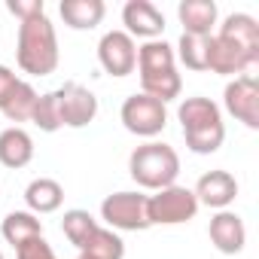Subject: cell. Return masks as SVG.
<instances>
[{"mask_svg": "<svg viewBox=\"0 0 259 259\" xmlns=\"http://www.w3.org/2000/svg\"><path fill=\"white\" fill-rule=\"evenodd\" d=\"M7 10H10L19 22H25V19H34V16H40V13H46V4H43V0H10Z\"/></svg>", "mask_w": 259, "mask_h": 259, "instance_id": "26", "label": "cell"}, {"mask_svg": "<svg viewBox=\"0 0 259 259\" xmlns=\"http://www.w3.org/2000/svg\"><path fill=\"white\" fill-rule=\"evenodd\" d=\"M217 34L232 40L235 46H241L250 58L259 61V22L247 13H232L223 19V25H217Z\"/></svg>", "mask_w": 259, "mask_h": 259, "instance_id": "16", "label": "cell"}, {"mask_svg": "<svg viewBox=\"0 0 259 259\" xmlns=\"http://www.w3.org/2000/svg\"><path fill=\"white\" fill-rule=\"evenodd\" d=\"M0 235H4L7 244H13L16 250L34 238H43V220L31 210H13L4 217V223H0Z\"/></svg>", "mask_w": 259, "mask_h": 259, "instance_id": "18", "label": "cell"}, {"mask_svg": "<svg viewBox=\"0 0 259 259\" xmlns=\"http://www.w3.org/2000/svg\"><path fill=\"white\" fill-rule=\"evenodd\" d=\"M177 19L183 25V34L210 37L213 28H217V22H220V10H217L213 0H180Z\"/></svg>", "mask_w": 259, "mask_h": 259, "instance_id": "14", "label": "cell"}, {"mask_svg": "<svg viewBox=\"0 0 259 259\" xmlns=\"http://www.w3.org/2000/svg\"><path fill=\"white\" fill-rule=\"evenodd\" d=\"M79 253H89L92 259H125V241H122L119 232H113L107 226H98L95 235L89 238V244Z\"/></svg>", "mask_w": 259, "mask_h": 259, "instance_id": "22", "label": "cell"}, {"mask_svg": "<svg viewBox=\"0 0 259 259\" xmlns=\"http://www.w3.org/2000/svg\"><path fill=\"white\" fill-rule=\"evenodd\" d=\"M0 259H4V253H0Z\"/></svg>", "mask_w": 259, "mask_h": 259, "instance_id": "29", "label": "cell"}, {"mask_svg": "<svg viewBox=\"0 0 259 259\" xmlns=\"http://www.w3.org/2000/svg\"><path fill=\"white\" fill-rule=\"evenodd\" d=\"M101 220L113 232H147L150 213H147V192H113L101 201Z\"/></svg>", "mask_w": 259, "mask_h": 259, "instance_id": "4", "label": "cell"}, {"mask_svg": "<svg viewBox=\"0 0 259 259\" xmlns=\"http://www.w3.org/2000/svg\"><path fill=\"white\" fill-rule=\"evenodd\" d=\"M61 19L67 28L73 31H92L104 22V0H61V7H58Z\"/></svg>", "mask_w": 259, "mask_h": 259, "instance_id": "19", "label": "cell"}, {"mask_svg": "<svg viewBox=\"0 0 259 259\" xmlns=\"http://www.w3.org/2000/svg\"><path fill=\"white\" fill-rule=\"evenodd\" d=\"M207 40L210 37H195V34H180V43L174 49V55L183 61L186 70H207Z\"/></svg>", "mask_w": 259, "mask_h": 259, "instance_id": "23", "label": "cell"}, {"mask_svg": "<svg viewBox=\"0 0 259 259\" xmlns=\"http://www.w3.org/2000/svg\"><path fill=\"white\" fill-rule=\"evenodd\" d=\"M223 107L229 110V116H235L247 128H259V79H256V73L235 76L223 92Z\"/></svg>", "mask_w": 259, "mask_h": 259, "instance_id": "7", "label": "cell"}, {"mask_svg": "<svg viewBox=\"0 0 259 259\" xmlns=\"http://www.w3.org/2000/svg\"><path fill=\"white\" fill-rule=\"evenodd\" d=\"M25 204L31 213H55L64 204V186L52 177H37L25 189Z\"/></svg>", "mask_w": 259, "mask_h": 259, "instance_id": "17", "label": "cell"}, {"mask_svg": "<svg viewBox=\"0 0 259 259\" xmlns=\"http://www.w3.org/2000/svg\"><path fill=\"white\" fill-rule=\"evenodd\" d=\"M256 58H250L241 46H235L232 40L220 37V34H210L207 40V70L210 73H220V76H244V73H253L256 70Z\"/></svg>", "mask_w": 259, "mask_h": 259, "instance_id": "10", "label": "cell"}, {"mask_svg": "<svg viewBox=\"0 0 259 259\" xmlns=\"http://www.w3.org/2000/svg\"><path fill=\"white\" fill-rule=\"evenodd\" d=\"M119 119L125 125V132H132L138 138H147L153 141L156 135L165 132V125H168V107L150 95H128L122 101V110H119Z\"/></svg>", "mask_w": 259, "mask_h": 259, "instance_id": "5", "label": "cell"}, {"mask_svg": "<svg viewBox=\"0 0 259 259\" xmlns=\"http://www.w3.org/2000/svg\"><path fill=\"white\" fill-rule=\"evenodd\" d=\"M177 119L183 128L186 147L195 156H210L223 147L226 141V122H223V110L210 101V98H186L177 107Z\"/></svg>", "mask_w": 259, "mask_h": 259, "instance_id": "2", "label": "cell"}, {"mask_svg": "<svg viewBox=\"0 0 259 259\" xmlns=\"http://www.w3.org/2000/svg\"><path fill=\"white\" fill-rule=\"evenodd\" d=\"M58 98V113H61V125L67 128H85L89 122H95L98 116V98L92 89L79 85V82H64L61 89H55Z\"/></svg>", "mask_w": 259, "mask_h": 259, "instance_id": "9", "label": "cell"}, {"mask_svg": "<svg viewBox=\"0 0 259 259\" xmlns=\"http://www.w3.org/2000/svg\"><path fill=\"white\" fill-rule=\"evenodd\" d=\"M37 89L25 79H19V85L13 89V95L7 98V104L0 107V113H4L10 122H31V113H34V104H37Z\"/></svg>", "mask_w": 259, "mask_h": 259, "instance_id": "21", "label": "cell"}, {"mask_svg": "<svg viewBox=\"0 0 259 259\" xmlns=\"http://www.w3.org/2000/svg\"><path fill=\"white\" fill-rule=\"evenodd\" d=\"M95 229H98V220H95L89 210H82V207L64 210V217H61V232H64V238H67L76 250H82V247L89 244V238L95 235Z\"/></svg>", "mask_w": 259, "mask_h": 259, "instance_id": "20", "label": "cell"}, {"mask_svg": "<svg viewBox=\"0 0 259 259\" xmlns=\"http://www.w3.org/2000/svg\"><path fill=\"white\" fill-rule=\"evenodd\" d=\"M192 192H195V198H198V207L204 204V207H210V210H229V204L238 198V180H235L229 171L217 168V171L201 174Z\"/></svg>", "mask_w": 259, "mask_h": 259, "instance_id": "12", "label": "cell"}, {"mask_svg": "<svg viewBox=\"0 0 259 259\" xmlns=\"http://www.w3.org/2000/svg\"><path fill=\"white\" fill-rule=\"evenodd\" d=\"M98 61L110 76H128L138 67V43L125 31H107L98 40Z\"/></svg>", "mask_w": 259, "mask_h": 259, "instance_id": "8", "label": "cell"}, {"mask_svg": "<svg viewBox=\"0 0 259 259\" xmlns=\"http://www.w3.org/2000/svg\"><path fill=\"white\" fill-rule=\"evenodd\" d=\"M76 259H92V256H89V253H79V256H76Z\"/></svg>", "mask_w": 259, "mask_h": 259, "instance_id": "28", "label": "cell"}, {"mask_svg": "<svg viewBox=\"0 0 259 259\" xmlns=\"http://www.w3.org/2000/svg\"><path fill=\"white\" fill-rule=\"evenodd\" d=\"M128 174L141 189L159 192L165 186H174L180 177V156L174 147L162 141H147L128 156Z\"/></svg>", "mask_w": 259, "mask_h": 259, "instance_id": "3", "label": "cell"}, {"mask_svg": "<svg viewBox=\"0 0 259 259\" xmlns=\"http://www.w3.org/2000/svg\"><path fill=\"white\" fill-rule=\"evenodd\" d=\"M147 213L153 226H180L195 220L198 213V198L186 186H165L153 195H147Z\"/></svg>", "mask_w": 259, "mask_h": 259, "instance_id": "6", "label": "cell"}, {"mask_svg": "<svg viewBox=\"0 0 259 259\" xmlns=\"http://www.w3.org/2000/svg\"><path fill=\"white\" fill-rule=\"evenodd\" d=\"M31 122L40 128V132H46V135L64 128V125H61V113H58V98H55V92H46V95L37 98L34 113H31Z\"/></svg>", "mask_w": 259, "mask_h": 259, "instance_id": "24", "label": "cell"}, {"mask_svg": "<svg viewBox=\"0 0 259 259\" xmlns=\"http://www.w3.org/2000/svg\"><path fill=\"white\" fill-rule=\"evenodd\" d=\"M207 235H210V244L226 253V256H235L244 250L247 244V226L244 220L235 213V210H217L210 217V226H207Z\"/></svg>", "mask_w": 259, "mask_h": 259, "instance_id": "13", "label": "cell"}, {"mask_svg": "<svg viewBox=\"0 0 259 259\" xmlns=\"http://www.w3.org/2000/svg\"><path fill=\"white\" fill-rule=\"evenodd\" d=\"M16 61H19L22 73H28V76H49V73H55V67L61 61V52H58L55 25L49 22L46 13L19 22Z\"/></svg>", "mask_w": 259, "mask_h": 259, "instance_id": "1", "label": "cell"}, {"mask_svg": "<svg viewBox=\"0 0 259 259\" xmlns=\"http://www.w3.org/2000/svg\"><path fill=\"white\" fill-rule=\"evenodd\" d=\"M16 259H58V256H55V250L46 238H34V241L22 244L16 250Z\"/></svg>", "mask_w": 259, "mask_h": 259, "instance_id": "25", "label": "cell"}, {"mask_svg": "<svg viewBox=\"0 0 259 259\" xmlns=\"http://www.w3.org/2000/svg\"><path fill=\"white\" fill-rule=\"evenodd\" d=\"M34 159V138L25 132L22 125H10L0 132V165L19 171L25 165H31Z\"/></svg>", "mask_w": 259, "mask_h": 259, "instance_id": "15", "label": "cell"}, {"mask_svg": "<svg viewBox=\"0 0 259 259\" xmlns=\"http://www.w3.org/2000/svg\"><path fill=\"white\" fill-rule=\"evenodd\" d=\"M19 85V76H16V70H10L7 64H0V107L7 104V98L13 95V89Z\"/></svg>", "mask_w": 259, "mask_h": 259, "instance_id": "27", "label": "cell"}, {"mask_svg": "<svg viewBox=\"0 0 259 259\" xmlns=\"http://www.w3.org/2000/svg\"><path fill=\"white\" fill-rule=\"evenodd\" d=\"M122 25L128 37H141V40H162L165 34V16L159 13L156 4L150 0H128L122 7Z\"/></svg>", "mask_w": 259, "mask_h": 259, "instance_id": "11", "label": "cell"}]
</instances>
